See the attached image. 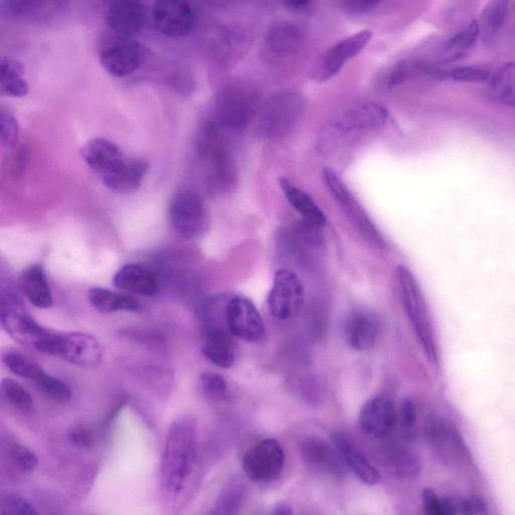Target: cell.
Wrapping results in <instances>:
<instances>
[{
  "label": "cell",
  "mask_w": 515,
  "mask_h": 515,
  "mask_svg": "<svg viewBox=\"0 0 515 515\" xmlns=\"http://www.w3.org/2000/svg\"><path fill=\"white\" fill-rule=\"evenodd\" d=\"M399 419L404 435L408 438L411 437L414 434L417 424V408L412 400H404Z\"/></svg>",
  "instance_id": "cell-46"
},
{
  "label": "cell",
  "mask_w": 515,
  "mask_h": 515,
  "mask_svg": "<svg viewBox=\"0 0 515 515\" xmlns=\"http://www.w3.org/2000/svg\"><path fill=\"white\" fill-rule=\"evenodd\" d=\"M201 388L206 397L215 402L226 401L229 386L226 379L217 373L206 372L200 378Z\"/></svg>",
  "instance_id": "cell-39"
},
{
  "label": "cell",
  "mask_w": 515,
  "mask_h": 515,
  "mask_svg": "<svg viewBox=\"0 0 515 515\" xmlns=\"http://www.w3.org/2000/svg\"><path fill=\"white\" fill-rule=\"evenodd\" d=\"M259 111V95L254 87L235 83L224 88L216 104L217 124L224 130L241 132Z\"/></svg>",
  "instance_id": "cell-4"
},
{
  "label": "cell",
  "mask_w": 515,
  "mask_h": 515,
  "mask_svg": "<svg viewBox=\"0 0 515 515\" xmlns=\"http://www.w3.org/2000/svg\"><path fill=\"white\" fill-rule=\"evenodd\" d=\"M305 40L304 31L293 23L283 22L273 26L262 45L261 55L269 64H278L299 52Z\"/></svg>",
  "instance_id": "cell-18"
},
{
  "label": "cell",
  "mask_w": 515,
  "mask_h": 515,
  "mask_svg": "<svg viewBox=\"0 0 515 515\" xmlns=\"http://www.w3.org/2000/svg\"><path fill=\"white\" fill-rule=\"evenodd\" d=\"M113 281L118 289L141 296H153L160 288L154 273L137 264H128L120 268Z\"/></svg>",
  "instance_id": "cell-24"
},
{
  "label": "cell",
  "mask_w": 515,
  "mask_h": 515,
  "mask_svg": "<svg viewBox=\"0 0 515 515\" xmlns=\"http://www.w3.org/2000/svg\"><path fill=\"white\" fill-rule=\"evenodd\" d=\"M202 154L210 162L217 184L230 186L235 180L232 152L222 127L216 122H210L204 130Z\"/></svg>",
  "instance_id": "cell-15"
},
{
  "label": "cell",
  "mask_w": 515,
  "mask_h": 515,
  "mask_svg": "<svg viewBox=\"0 0 515 515\" xmlns=\"http://www.w3.org/2000/svg\"><path fill=\"white\" fill-rule=\"evenodd\" d=\"M397 280L404 311L416 333L425 357L439 365V349L430 311L415 275L405 266L397 268Z\"/></svg>",
  "instance_id": "cell-2"
},
{
  "label": "cell",
  "mask_w": 515,
  "mask_h": 515,
  "mask_svg": "<svg viewBox=\"0 0 515 515\" xmlns=\"http://www.w3.org/2000/svg\"><path fill=\"white\" fill-rule=\"evenodd\" d=\"M371 39L372 32L365 30L337 42L317 58L309 72L310 78L317 82L332 79L366 48Z\"/></svg>",
  "instance_id": "cell-8"
},
{
  "label": "cell",
  "mask_w": 515,
  "mask_h": 515,
  "mask_svg": "<svg viewBox=\"0 0 515 515\" xmlns=\"http://www.w3.org/2000/svg\"><path fill=\"white\" fill-rule=\"evenodd\" d=\"M25 73V67L20 61L4 57L2 59V80H0L2 94L14 98L28 95L30 87Z\"/></svg>",
  "instance_id": "cell-32"
},
{
  "label": "cell",
  "mask_w": 515,
  "mask_h": 515,
  "mask_svg": "<svg viewBox=\"0 0 515 515\" xmlns=\"http://www.w3.org/2000/svg\"><path fill=\"white\" fill-rule=\"evenodd\" d=\"M304 460L312 468L332 476H341L346 471L338 450L319 438H308L301 445Z\"/></svg>",
  "instance_id": "cell-23"
},
{
  "label": "cell",
  "mask_w": 515,
  "mask_h": 515,
  "mask_svg": "<svg viewBox=\"0 0 515 515\" xmlns=\"http://www.w3.org/2000/svg\"><path fill=\"white\" fill-rule=\"evenodd\" d=\"M304 302V287L298 276L287 269L275 273L268 296V306L272 315L279 320L295 316Z\"/></svg>",
  "instance_id": "cell-14"
},
{
  "label": "cell",
  "mask_w": 515,
  "mask_h": 515,
  "mask_svg": "<svg viewBox=\"0 0 515 515\" xmlns=\"http://www.w3.org/2000/svg\"><path fill=\"white\" fill-rule=\"evenodd\" d=\"M314 226L307 223L281 231L278 247L283 255L300 266H314L320 259L324 243Z\"/></svg>",
  "instance_id": "cell-9"
},
{
  "label": "cell",
  "mask_w": 515,
  "mask_h": 515,
  "mask_svg": "<svg viewBox=\"0 0 515 515\" xmlns=\"http://www.w3.org/2000/svg\"><path fill=\"white\" fill-rule=\"evenodd\" d=\"M152 18L157 32L169 38L188 37L196 26V15L188 0H156Z\"/></svg>",
  "instance_id": "cell-11"
},
{
  "label": "cell",
  "mask_w": 515,
  "mask_h": 515,
  "mask_svg": "<svg viewBox=\"0 0 515 515\" xmlns=\"http://www.w3.org/2000/svg\"><path fill=\"white\" fill-rule=\"evenodd\" d=\"M2 394L5 400L16 410L27 413L34 407L31 394L17 381L4 379L2 382Z\"/></svg>",
  "instance_id": "cell-38"
},
{
  "label": "cell",
  "mask_w": 515,
  "mask_h": 515,
  "mask_svg": "<svg viewBox=\"0 0 515 515\" xmlns=\"http://www.w3.org/2000/svg\"><path fill=\"white\" fill-rule=\"evenodd\" d=\"M323 177L331 196L361 234L372 244L385 249L387 242L384 236L346 183L331 168L324 169Z\"/></svg>",
  "instance_id": "cell-6"
},
{
  "label": "cell",
  "mask_w": 515,
  "mask_h": 515,
  "mask_svg": "<svg viewBox=\"0 0 515 515\" xmlns=\"http://www.w3.org/2000/svg\"><path fill=\"white\" fill-rule=\"evenodd\" d=\"M68 440L73 446L88 450L95 444V434L88 426L79 424L70 428L68 431Z\"/></svg>",
  "instance_id": "cell-45"
},
{
  "label": "cell",
  "mask_w": 515,
  "mask_h": 515,
  "mask_svg": "<svg viewBox=\"0 0 515 515\" xmlns=\"http://www.w3.org/2000/svg\"><path fill=\"white\" fill-rule=\"evenodd\" d=\"M6 367L16 376L37 385L46 373L28 357L17 352H9L3 357Z\"/></svg>",
  "instance_id": "cell-37"
},
{
  "label": "cell",
  "mask_w": 515,
  "mask_h": 515,
  "mask_svg": "<svg viewBox=\"0 0 515 515\" xmlns=\"http://www.w3.org/2000/svg\"><path fill=\"white\" fill-rule=\"evenodd\" d=\"M332 442L343 462L367 485H377L381 481L379 470L358 450L350 438L343 433H335Z\"/></svg>",
  "instance_id": "cell-22"
},
{
  "label": "cell",
  "mask_w": 515,
  "mask_h": 515,
  "mask_svg": "<svg viewBox=\"0 0 515 515\" xmlns=\"http://www.w3.org/2000/svg\"><path fill=\"white\" fill-rule=\"evenodd\" d=\"M510 0H491L482 17V37L491 42L502 29L508 12Z\"/></svg>",
  "instance_id": "cell-36"
},
{
  "label": "cell",
  "mask_w": 515,
  "mask_h": 515,
  "mask_svg": "<svg viewBox=\"0 0 515 515\" xmlns=\"http://www.w3.org/2000/svg\"><path fill=\"white\" fill-rule=\"evenodd\" d=\"M480 35V27L476 21L467 28L449 39L444 47L443 59L447 63H453L463 59L476 45Z\"/></svg>",
  "instance_id": "cell-34"
},
{
  "label": "cell",
  "mask_w": 515,
  "mask_h": 515,
  "mask_svg": "<svg viewBox=\"0 0 515 515\" xmlns=\"http://www.w3.org/2000/svg\"><path fill=\"white\" fill-rule=\"evenodd\" d=\"M423 506L426 513L430 515H448L457 513V507L462 509L463 513H480L483 512V504L478 501L466 500L459 505L449 499L439 497L432 490H425L422 496Z\"/></svg>",
  "instance_id": "cell-33"
},
{
  "label": "cell",
  "mask_w": 515,
  "mask_h": 515,
  "mask_svg": "<svg viewBox=\"0 0 515 515\" xmlns=\"http://www.w3.org/2000/svg\"><path fill=\"white\" fill-rule=\"evenodd\" d=\"M490 81L493 97L502 104L515 107V63L503 65Z\"/></svg>",
  "instance_id": "cell-35"
},
{
  "label": "cell",
  "mask_w": 515,
  "mask_h": 515,
  "mask_svg": "<svg viewBox=\"0 0 515 515\" xmlns=\"http://www.w3.org/2000/svg\"><path fill=\"white\" fill-rule=\"evenodd\" d=\"M237 490H227L221 498L217 501L214 513H234L235 509L239 506L240 494Z\"/></svg>",
  "instance_id": "cell-48"
},
{
  "label": "cell",
  "mask_w": 515,
  "mask_h": 515,
  "mask_svg": "<svg viewBox=\"0 0 515 515\" xmlns=\"http://www.w3.org/2000/svg\"><path fill=\"white\" fill-rule=\"evenodd\" d=\"M303 97L293 91L270 97L257 113L256 134L265 140H276L291 134L304 114Z\"/></svg>",
  "instance_id": "cell-3"
},
{
  "label": "cell",
  "mask_w": 515,
  "mask_h": 515,
  "mask_svg": "<svg viewBox=\"0 0 515 515\" xmlns=\"http://www.w3.org/2000/svg\"><path fill=\"white\" fill-rule=\"evenodd\" d=\"M65 8V0H6L8 13L23 21L48 22Z\"/></svg>",
  "instance_id": "cell-25"
},
{
  "label": "cell",
  "mask_w": 515,
  "mask_h": 515,
  "mask_svg": "<svg viewBox=\"0 0 515 515\" xmlns=\"http://www.w3.org/2000/svg\"><path fill=\"white\" fill-rule=\"evenodd\" d=\"M105 22L117 36L132 38L145 25V8L141 0H102Z\"/></svg>",
  "instance_id": "cell-17"
},
{
  "label": "cell",
  "mask_w": 515,
  "mask_h": 515,
  "mask_svg": "<svg viewBox=\"0 0 515 515\" xmlns=\"http://www.w3.org/2000/svg\"><path fill=\"white\" fill-rule=\"evenodd\" d=\"M428 435L435 448L447 459L460 463H468V451L459 434L448 423L433 420L429 423Z\"/></svg>",
  "instance_id": "cell-26"
},
{
  "label": "cell",
  "mask_w": 515,
  "mask_h": 515,
  "mask_svg": "<svg viewBox=\"0 0 515 515\" xmlns=\"http://www.w3.org/2000/svg\"><path fill=\"white\" fill-rule=\"evenodd\" d=\"M8 454L13 465L22 472L30 473L39 465L37 455L20 443H12Z\"/></svg>",
  "instance_id": "cell-41"
},
{
  "label": "cell",
  "mask_w": 515,
  "mask_h": 515,
  "mask_svg": "<svg viewBox=\"0 0 515 515\" xmlns=\"http://www.w3.org/2000/svg\"><path fill=\"white\" fill-rule=\"evenodd\" d=\"M168 215L171 225L183 237L197 238L206 230L207 213L200 196L184 191L171 200Z\"/></svg>",
  "instance_id": "cell-12"
},
{
  "label": "cell",
  "mask_w": 515,
  "mask_h": 515,
  "mask_svg": "<svg viewBox=\"0 0 515 515\" xmlns=\"http://www.w3.org/2000/svg\"><path fill=\"white\" fill-rule=\"evenodd\" d=\"M225 321L229 332L237 338L248 342H260L266 336L264 320L248 298L235 296L225 305Z\"/></svg>",
  "instance_id": "cell-10"
},
{
  "label": "cell",
  "mask_w": 515,
  "mask_h": 515,
  "mask_svg": "<svg viewBox=\"0 0 515 515\" xmlns=\"http://www.w3.org/2000/svg\"><path fill=\"white\" fill-rule=\"evenodd\" d=\"M117 36V35H116ZM100 51V63L115 78H126L139 70L143 62V48L131 38L117 36Z\"/></svg>",
  "instance_id": "cell-16"
},
{
  "label": "cell",
  "mask_w": 515,
  "mask_h": 515,
  "mask_svg": "<svg viewBox=\"0 0 515 515\" xmlns=\"http://www.w3.org/2000/svg\"><path fill=\"white\" fill-rule=\"evenodd\" d=\"M489 71L478 67H457L449 71V79L458 82L482 83L491 80Z\"/></svg>",
  "instance_id": "cell-44"
},
{
  "label": "cell",
  "mask_w": 515,
  "mask_h": 515,
  "mask_svg": "<svg viewBox=\"0 0 515 515\" xmlns=\"http://www.w3.org/2000/svg\"><path fill=\"white\" fill-rule=\"evenodd\" d=\"M37 387L55 402L67 403L72 398L70 386L48 373L44 374Z\"/></svg>",
  "instance_id": "cell-40"
},
{
  "label": "cell",
  "mask_w": 515,
  "mask_h": 515,
  "mask_svg": "<svg viewBox=\"0 0 515 515\" xmlns=\"http://www.w3.org/2000/svg\"><path fill=\"white\" fill-rule=\"evenodd\" d=\"M81 153L102 181L117 175L130 160L114 143L100 138L87 142Z\"/></svg>",
  "instance_id": "cell-19"
},
{
  "label": "cell",
  "mask_w": 515,
  "mask_h": 515,
  "mask_svg": "<svg viewBox=\"0 0 515 515\" xmlns=\"http://www.w3.org/2000/svg\"><path fill=\"white\" fill-rule=\"evenodd\" d=\"M285 6L293 11H302L307 9L313 0H283Z\"/></svg>",
  "instance_id": "cell-49"
},
{
  "label": "cell",
  "mask_w": 515,
  "mask_h": 515,
  "mask_svg": "<svg viewBox=\"0 0 515 515\" xmlns=\"http://www.w3.org/2000/svg\"><path fill=\"white\" fill-rule=\"evenodd\" d=\"M196 422L190 417L177 419L170 426L160 465L161 482L171 494H179L185 487L194 460Z\"/></svg>",
  "instance_id": "cell-1"
},
{
  "label": "cell",
  "mask_w": 515,
  "mask_h": 515,
  "mask_svg": "<svg viewBox=\"0 0 515 515\" xmlns=\"http://www.w3.org/2000/svg\"><path fill=\"white\" fill-rule=\"evenodd\" d=\"M43 354L85 369L98 367L103 359L98 339L92 334L79 331L55 332Z\"/></svg>",
  "instance_id": "cell-5"
},
{
  "label": "cell",
  "mask_w": 515,
  "mask_h": 515,
  "mask_svg": "<svg viewBox=\"0 0 515 515\" xmlns=\"http://www.w3.org/2000/svg\"><path fill=\"white\" fill-rule=\"evenodd\" d=\"M274 513L286 515V514H292L293 510H292L291 506H289L288 504L280 503L277 505V507H275Z\"/></svg>",
  "instance_id": "cell-50"
},
{
  "label": "cell",
  "mask_w": 515,
  "mask_h": 515,
  "mask_svg": "<svg viewBox=\"0 0 515 515\" xmlns=\"http://www.w3.org/2000/svg\"><path fill=\"white\" fill-rule=\"evenodd\" d=\"M88 298L93 307L102 313L135 312L140 309V304L134 297L100 287L90 289Z\"/></svg>",
  "instance_id": "cell-30"
},
{
  "label": "cell",
  "mask_w": 515,
  "mask_h": 515,
  "mask_svg": "<svg viewBox=\"0 0 515 515\" xmlns=\"http://www.w3.org/2000/svg\"><path fill=\"white\" fill-rule=\"evenodd\" d=\"M388 119L387 109L377 103L357 105L343 113L333 124L340 134L358 133L378 129Z\"/></svg>",
  "instance_id": "cell-21"
},
{
  "label": "cell",
  "mask_w": 515,
  "mask_h": 515,
  "mask_svg": "<svg viewBox=\"0 0 515 515\" xmlns=\"http://www.w3.org/2000/svg\"><path fill=\"white\" fill-rule=\"evenodd\" d=\"M359 419L365 433L373 438L383 439L396 428L398 414L390 400L373 398L364 404Z\"/></svg>",
  "instance_id": "cell-20"
},
{
  "label": "cell",
  "mask_w": 515,
  "mask_h": 515,
  "mask_svg": "<svg viewBox=\"0 0 515 515\" xmlns=\"http://www.w3.org/2000/svg\"><path fill=\"white\" fill-rule=\"evenodd\" d=\"M378 322L369 314L354 316L348 325V339L353 349L359 352L371 350L378 337Z\"/></svg>",
  "instance_id": "cell-31"
},
{
  "label": "cell",
  "mask_w": 515,
  "mask_h": 515,
  "mask_svg": "<svg viewBox=\"0 0 515 515\" xmlns=\"http://www.w3.org/2000/svg\"><path fill=\"white\" fill-rule=\"evenodd\" d=\"M285 454L275 439H266L251 447L243 458L246 475L255 482L267 483L276 480L282 473Z\"/></svg>",
  "instance_id": "cell-13"
},
{
  "label": "cell",
  "mask_w": 515,
  "mask_h": 515,
  "mask_svg": "<svg viewBox=\"0 0 515 515\" xmlns=\"http://www.w3.org/2000/svg\"><path fill=\"white\" fill-rule=\"evenodd\" d=\"M280 187L289 204L305 223L316 228H321L326 224L324 213L307 193L286 179L280 180Z\"/></svg>",
  "instance_id": "cell-29"
},
{
  "label": "cell",
  "mask_w": 515,
  "mask_h": 515,
  "mask_svg": "<svg viewBox=\"0 0 515 515\" xmlns=\"http://www.w3.org/2000/svg\"><path fill=\"white\" fill-rule=\"evenodd\" d=\"M229 330L213 327L202 348L204 358L221 369H229L236 362V352Z\"/></svg>",
  "instance_id": "cell-27"
},
{
  "label": "cell",
  "mask_w": 515,
  "mask_h": 515,
  "mask_svg": "<svg viewBox=\"0 0 515 515\" xmlns=\"http://www.w3.org/2000/svg\"><path fill=\"white\" fill-rule=\"evenodd\" d=\"M347 11L356 15H365L374 11L383 0H341Z\"/></svg>",
  "instance_id": "cell-47"
},
{
  "label": "cell",
  "mask_w": 515,
  "mask_h": 515,
  "mask_svg": "<svg viewBox=\"0 0 515 515\" xmlns=\"http://www.w3.org/2000/svg\"><path fill=\"white\" fill-rule=\"evenodd\" d=\"M125 402H122L121 404L117 405L114 410L110 413L109 417L107 418L106 423L110 425L112 421L116 419L122 408L124 407Z\"/></svg>",
  "instance_id": "cell-51"
},
{
  "label": "cell",
  "mask_w": 515,
  "mask_h": 515,
  "mask_svg": "<svg viewBox=\"0 0 515 515\" xmlns=\"http://www.w3.org/2000/svg\"><path fill=\"white\" fill-rule=\"evenodd\" d=\"M0 323L6 332L21 345L43 353L54 332L39 324L23 307L12 299L3 298Z\"/></svg>",
  "instance_id": "cell-7"
},
{
  "label": "cell",
  "mask_w": 515,
  "mask_h": 515,
  "mask_svg": "<svg viewBox=\"0 0 515 515\" xmlns=\"http://www.w3.org/2000/svg\"><path fill=\"white\" fill-rule=\"evenodd\" d=\"M0 127H2V140L8 147H14L19 140L18 122L9 110L2 108L0 111Z\"/></svg>",
  "instance_id": "cell-43"
},
{
  "label": "cell",
  "mask_w": 515,
  "mask_h": 515,
  "mask_svg": "<svg viewBox=\"0 0 515 515\" xmlns=\"http://www.w3.org/2000/svg\"><path fill=\"white\" fill-rule=\"evenodd\" d=\"M21 289L27 299L37 308L52 307L54 300L44 268L34 265L26 269L20 281Z\"/></svg>",
  "instance_id": "cell-28"
},
{
  "label": "cell",
  "mask_w": 515,
  "mask_h": 515,
  "mask_svg": "<svg viewBox=\"0 0 515 515\" xmlns=\"http://www.w3.org/2000/svg\"><path fill=\"white\" fill-rule=\"evenodd\" d=\"M0 513L4 515H32L38 514V511L30 502L19 496L5 495L0 501Z\"/></svg>",
  "instance_id": "cell-42"
}]
</instances>
